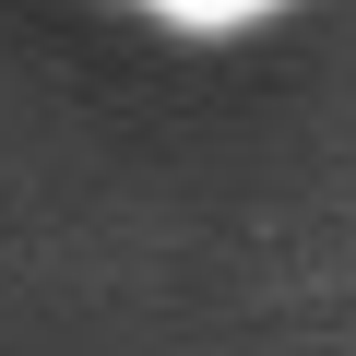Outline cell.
Instances as JSON below:
<instances>
[{
	"instance_id": "6da1fadb",
	"label": "cell",
	"mask_w": 356,
	"mask_h": 356,
	"mask_svg": "<svg viewBox=\"0 0 356 356\" xmlns=\"http://www.w3.org/2000/svg\"><path fill=\"white\" fill-rule=\"evenodd\" d=\"M143 13L191 24V36H226V24H261V13H285V0H143Z\"/></svg>"
}]
</instances>
